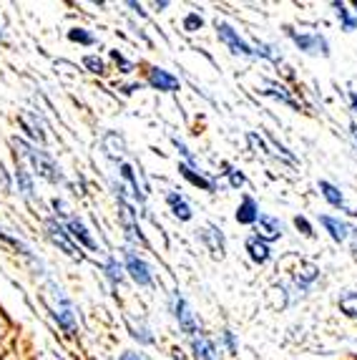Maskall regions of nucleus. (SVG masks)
<instances>
[{"label": "nucleus", "mask_w": 357, "mask_h": 360, "mask_svg": "<svg viewBox=\"0 0 357 360\" xmlns=\"http://www.w3.org/2000/svg\"><path fill=\"white\" fill-rule=\"evenodd\" d=\"M13 146H15V156L20 154V159L30 162V167L36 169V172L43 176V179L53 181V184L63 181V174H60V169L56 167L53 159H51V156H48L46 151H38L36 146L25 144L23 139H13Z\"/></svg>", "instance_id": "nucleus-1"}, {"label": "nucleus", "mask_w": 357, "mask_h": 360, "mask_svg": "<svg viewBox=\"0 0 357 360\" xmlns=\"http://www.w3.org/2000/svg\"><path fill=\"white\" fill-rule=\"evenodd\" d=\"M46 302L53 312V318L58 320V325L66 333L76 330V312H73V305L68 302V297L63 295V290L58 288L56 283H48L46 288Z\"/></svg>", "instance_id": "nucleus-2"}, {"label": "nucleus", "mask_w": 357, "mask_h": 360, "mask_svg": "<svg viewBox=\"0 0 357 360\" xmlns=\"http://www.w3.org/2000/svg\"><path fill=\"white\" fill-rule=\"evenodd\" d=\"M171 310H174V318H176L178 328H181L184 333H189V335H197V333H202V330H199L197 315H194V310H191V305L186 302L184 295H178V292L171 295Z\"/></svg>", "instance_id": "nucleus-3"}, {"label": "nucleus", "mask_w": 357, "mask_h": 360, "mask_svg": "<svg viewBox=\"0 0 357 360\" xmlns=\"http://www.w3.org/2000/svg\"><path fill=\"white\" fill-rule=\"evenodd\" d=\"M287 36L294 41V46H297L299 51H304V53L310 56H330V43L325 36H320V33H297V30L287 28Z\"/></svg>", "instance_id": "nucleus-4"}, {"label": "nucleus", "mask_w": 357, "mask_h": 360, "mask_svg": "<svg viewBox=\"0 0 357 360\" xmlns=\"http://www.w3.org/2000/svg\"><path fill=\"white\" fill-rule=\"evenodd\" d=\"M216 33H219L221 43H224V46H229V51H232V53L247 56V58H257L254 46H249V43L239 36L237 30H234L229 23H216Z\"/></svg>", "instance_id": "nucleus-5"}, {"label": "nucleus", "mask_w": 357, "mask_h": 360, "mask_svg": "<svg viewBox=\"0 0 357 360\" xmlns=\"http://www.w3.org/2000/svg\"><path fill=\"white\" fill-rule=\"evenodd\" d=\"M46 232H48V237H51V242H53V245H58L60 250H63V252L68 255V257H81L76 242L71 240L68 229L63 227V224H60L58 219H48V222H46Z\"/></svg>", "instance_id": "nucleus-6"}, {"label": "nucleus", "mask_w": 357, "mask_h": 360, "mask_svg": "<svg viewBox=\"0 0 357 360\" xmlns=\"http://www.w3.org/2000/svg\"><path fill=\"white\" fill-rule=\"evenodd\" d=\"M126 272L131 275V280L141 288H149L154 283V272L136 252H126Z\"/></svg>", "instance_id": "nucleus-7"}, {"label": "nucleus", "mask_w": 357, "mask_h": 360, "mask_svg": "<svg viewBox=\"0 0 357 360\" xmlns=\"http://www.w3.org/2000/svg\"><path fill=\"white\" fill-rule=\"evenodd\" d=\"M257 229H259V240L269 242V240H280L285 234V224L272 214H264L259 212V219H257Z\"/></svg>", "instance_id": "nucleus-8"}, {"label": "nucleus", "mask_w": 357, "mask_h": 360, "mask_svg": "<svg viewBox=\"0 0 357 360\" xmlns=\"http://www.w3.org/2000/svg\"><path fill=\"white\" fill-rule=\"evenodd\" d=\"M66 229H68V234H71V240H76L78 245L89 247V250H98L96 240L91 237V232L86 229V224L81 222V219H76V217H68V219H66Z\"/></svg>", "instance_id": "nucleus-9"}, {"label": "nucleus", "mask_w": 357, "mask_h": 360, "mask_svg": "<svg viewBox=\"0 0 357 360\" xmlns=\"http://www.w3.org/2000/svg\"><path fill=\"white\" fill-rule=\"evenodd\" d=\"M191 350H194V355H197L199 360H219L214 340H212L209 335H204V333L191 335Z\"/></svg>", "instance_id": "nucleus-10"}, {"label": "nucleus", "mask_w": 357, "mask_h": 360, "mask_svg": "<svg viewBox=\"0 0 357 360\" xmlns=\"http://www.w3.org/2000/svg\"><path fill=\"white\" fill-rule=\"evenodd\" d=\"M202 242L209 247V252L214 255V257H221V255H224V247H226L224 234H221V229L214 227V224H209V227L202 229Z\"/></svg>", "instance_id": "nucleus-11"}, {"label": "nucleus", "mask_w": 357, "mask_h": 360, "mask_svg": "<svg viewBox=\"0 0 357 360\" xmlns=\"http://www.w3.org/2000/svg\"><path fill=\"white\" fill-rule=\"evenodd\" d=\"M320 222H322V227L327 229L330 232V237H332L335 242H347V237H350V224L347 222H342L339 217H330V214H325V217H320Z\"/></svg>", "instance_id": "nucleus-12"}, {"label": "nucleus", "mask_w": 357, "mask_h": 360, "mask_svg": "<svg viewBox=\"0 0 357 360\" xmlns=\"http://www.w3.org/2000/svg\"><path fill=\"white\" fill-rule=\"evenodd\" d=\"M149 86H154V89L159 91H178V78L171 76L169 71H164V68H151L149 71Z\"/></svg>", "instance_id": "nucleus-13"}, {"label": "nucleus", "mask_w": 357, "mask_h": 360, "mask_svg": "<svg viewBox=\"0 0 357 360\" xmlns=\"http://www.w3.org/2000/svg\"><path fill=\"white\" fill-rule=\"evenodd\" d=\"M178 172H181V176H184V179H189L191 184L199 186V189H204V192H214V181L207 179L202 172H197V169L189 167V164H178Z\"/></svg>", "instance_id": "nucleus-14"}, {"label": "nucleus", "mask_w": 357, "mask_h": 360, "mask_svg": "<svg viewBox=\"0 0 357 360\" xmlns=\"http://www.w3.org/2000/svg\"><path fill=\"white\" fill-rule=\"evenodd\" d=\"M257 219H259V205H257L252 197H245L237 210V222L239 224H257Z\"/></svg>", "instance_id": "nucleus-15"}, {"label": "nucleus", "mask_w": 357, "mask_h": 360, "mask_svg": "<svg viewBox=\"0 0 357 360\" xmlns=\"http://www.w3.org/2000/svg\"><path fill=\"white\" fill-rule=\"evenodd\" d=\"M167 202H169V207H171V212H174V217H176V219H181V222H189V219H191V207H189V202L181 197V194L169 192Z\"/></svg>", "instance_id": "nucleus-16"}, {"label": "nucleus", "mask_w": 357, "mask_h": 360, "mask_svg": "<svg viewBox=\"0 0 357 360\" xmlns=\"http://www.w3.org/2000/svg\"><path fill=\"white\" fill-rule=\"evenodd\" d=\"M247 252H249V257L254 259L257 264L269 262V257H272V252H269V245L264 240H259V237H252V240H247Z\"/></svg>", "instance_id": "nucleus-17"}, {"label": "nucleus", "mask_w": 357, "mask_h": 360, "mask_svg": "<svg viewBox=\"0 0 357 360\" xmlns=\"http://www.w3.org/2000/svg\"><path fill=\"white\" fill-rule=\"evenodd\" d=\"M317 277H320V267H317V264H312V262H302V264H299L297 275H294V283L299 285V290H307L312 283H315Z\"/></svg>", "instance_id": "nucleus-18"}, {"label": "nucleus", "mask_w": 357, "mask_h": 360, "mask_svg": "<svg viewBox=\"0 0 357 360\" xmlns=\"http://www.w3.org/2000/svg\"><path fill=\"white\" fill-rule=\"evenodd\" d=\"M320 192H322V197L327 199L332 207H337V210H345V197H342V192H339L335 184H330V181L322 179L320 181Z\"/></svg>", "instance_id": "nucleus-19"}, {"label": "nucleus", "mask_w": 357, "mask_h": 360, "mask_svg": "<svg viewBox=\"0 0 357 360\" xmlns=\"http://www.w3.org/2000/svg\"><path fill=\"white\" fill-rule=\"evenodd\" d=\"M20 124H23V129L28 131V136L33 139V141H38V144H43V141H46L43 127H41V124H36L30 114H20Z\"/></svg>", "instance_id": "nucleus-20"}, {"label": "nucleus", "mask_w": 357, "mask_h": 360, "mask_svg": "<svg viewBox=\"0 0 357 360\" xmlns=\"http://www.w3.org/2000/svg\"><path fill=\"white\" fill-rule=\"evenodd\" d=\"M339 310L345 312L347 318L357 320V292H345L339 297Z\"/></svg>", "instance_id": "nucleus-21"}, {"label": "nucleus", "mask_w": 357, "mask_h": 360, "mask_svg": "<svg viewBox=\"0 0 357 360\" xmlns=\"http://www.w3.org/2000/svg\"><path fill=\"white\" fill-rule=\"evenodd\" d=\"M335 11H337V18L342 20V28L345 30H357V18L347 11L345 3H335Z\"/></svg>", "instance_id": "nucleus-22"}, {"label": "nucleus", "mask_w": 357, "mask_h": 360, "mask_svg": "<svg viewBox=\"0 0 357 360\" xmlns=\"http://www.w3.org/2000/svg\"><path fill=\"white\" fill-rule=\"evenodd\" d=\"M124 267L119 264V259H113V257H108V262H106V275H108V280H111L113 285H121L124 283Z\"/></svg>", "instance_id": "nucleus-23"}, {"label": "nucleus", "mask_w": 357, "mask_h": 360, "mask_svg": "<svg viewBox=\"0 0 357 360\" xmlns=\"http://www.w3.org/2000/svg\"><path fill=\"white\" fill-rule=\"evenodd\" d=\"M15 179H18V186H20V192L25 194V197H33V179H30V174L25 172L23 167L15 169Z\"/></svg>", "instance_id": "nucleus-24"}, {"label": "nucleus", "mask_w": 357, "mask_h": 360, "mask_svg": "<svg viewBox=\"0 0 357 360\" xmlns=\"http://www.w3.org/2000/svg\"><path fill=\"white\" fill-rule=\"evenodd\" d=\"M264 94H269V96H274V98H280L282 103H287V106H297V101L287 94V89H282V86H277V84H267V91Z\"/></svg>", "instance_id": "nucleus-25"}, {"label": "nucleus", "mask_w": 357, "mask_h": 360, "mask_svg": "<svg viewBox=\"0 0 357 360\" xmlns=\"http://www.w3.org/2000/svg\"><path fill=\"white\" fill-rule=\"evenodd\" d=\"M129 328H131V335L136 338L138 342H143V345L154 342V335L149 333V328H146V325H136L134 320H129Z\"/></svg>", "instance_id": "nucleus-26"}, {"label": "nucleus", "mask_w": 357, "mask_h": 360, "mask_svg": "<svg viewBox=\"0 0 357 360\" xmlns=\"http://www.w3.org/2000/svg\"><path fill=\"white\" fill-rule=\"evenodd\" d=\"M68 38H71L73 43H84V46H93L96 43V38L91 36L86 28H73L71 33H68Z\"/></svg>", "instance_id": "nucleus-27"}, {"label": "nucleus", "mask_w": 357, "mask_h": 360, "mask_svg": "<svg viewBox=\"0 0 357 360\" xmlns=\"http://www.w3.org/2000/svg\"><path fill=\"white\" fill-rule=\"evenodd\" d=\"M84 66L89 68L91 73H103V71H106V66H103V60L98 58V56H86Z\"/></svg>", "instance_id": "nucleus-28"}, {"label": "nucleus", "mask_w": 357, "mask_h": 360, "mask_svg": "<svg viewBox=\"0 0 357 360\" xmlns=\"http://www.w3.org/2000/svg\"><path fill=\"white\" fill-rule=\"evenodd\" d=\"M204 25V18L199 15V13H189L184 18V28L189 30V33H194V30H199Z\"/></svg>", "instance_id": "nucleus-29"}, {"label": "nucleus", "mask_w": 357, "mask_h": 360, "mask_svg": "<svg viewBox=\"0 0 357 360\" xmlns=\"http://www.w3.org/2000/svg\"><path fill=\"white\" fill-rule=\"evenodd\" d=\"M171 141H174V146H176V149H178V151H181V154L186 156V164H189V167H197V159H194V154H191L189 149H186V144H184V141H178L176 136H174Z\"/></svg>", "instance_id": "nucleus-30"}, {"label": "nucleus", "mask_w": 357, "mask_h": 360, "mask_svg": "<svg viewBox=\"0 0 357 360\" xmlns=\"http://www.w3.org/2000/svg\"><path fill=\"white\" fill-rule=\"evenodd\" d=\"M294 224H297V229H302V234H307V237H312V224L304 219V217H297L294 219Z\"/></svg>", "instance_id": "nucleus-31"}, {"label": "nucleus", "mask_w": 357, "mask_h": 360, "mask_svg": "<svg viewBox=\"0 0 357 360\" xmlns=\"http://www.w3.org/2000/svg\"><path fill=\"white\" fill-rule=\"evenodd\" d=\"M229 179H232V186H245V174H239L237 169H232V172H229Z\"/></svg>", "instance_id": "nucleus-32"}, {"label": "nucleus", "mask_w": 357, "mask_h": 360, "mask_svg": "<svg viewBox=\"0 0 357 360\" xmlns=\"http://www.w3.org/2000/svg\"><path fill=\"white\" fill-rule=\"evenodd\" d=\"M224 342H226V348H229V353H237V340H234V335L229 330H224Z\"/></svg>", "instance_id": "nucleus-33"}, {"label": "nucleus", "mask_w": 357, "mask_h": 360, "mask_svg": "<svg viewBox=\"0 0 357 360\" xmlns=\"http://www.w3.org/2000/svg\"><path fill=\"white\" fill-rule=\"evenodd\" d=\"M119 360H146V358H143V355H138V353H131V350H126Z\"/></svg>", "instance_id": "nucleus-34"}, {"label": "nucleus", "mask_w": 357, "mask_h": 360, "mask_svg": "<svg viewBox=\"0 0 357 360\" xmlns=\"http://www.w3.org/2000/svg\"><path fill=\"white\" fill-rule=\"evenodd\" d=\"M350 103H352V108L357 111V91H350Z\"/></svg>", "instance_id": "nucleus-35"}, {"label": "nucleus", "mask_w": 357, "mask_h": 360, "mask_svg": "<svg viewBox=\"0 0 357 360\" xmlns=\"http://www.w3.org/2000/svg\"><path fill=\"white\" fill-rule=\"evenodd\" d=\"M350 129H352V136H355V141H357V124H352Z\"/></svg>", "instance_id": "nucleus-36"}, {"label": "nucleus", "mask_w": 357, "mask_h": 360, "mask_svg": "<svg viewBox=\"0 0 357 360\" xmlns=\"http://www.w3.org/2000/svg\"><path fill=\"white\" fill-rule=\"evenodd\" d=\"M352 257L357 259V245H352Z\"/></svg>", "instance_id": "nucleus-37"}, {"label": "nucleus", "mask_w": 357, "mask_h": 360, "mask_svg": "<svg viewBox=\"0 0 357 360\" xmlns=\"http://www.w3.org/2000/svg\"><path fill=\"white\" fill-rule=\"evenodd\" d=\"M0 38H3V28H0Z\"/></svg>", "instance_id": "nucleus-38"}, {"label": "nucleus", "mask_w": 357, "mask_h": 360, "mask_svg": "<svg viewBox=\"0 0 357 360\" xmlns=\"http://www.w3.org/2000/svg\"><path fill=\"white\" fill-rule=\"evenodd\" d=\"M355 13H357V3H355Z\"/></svg>", "instance_id": "nucleus-39"}, {"label": "nucleus", "mask_w": 357, "mask_h": 360, "mask_svg": "<svg viewBox=\"0 0 357 360\" xmlns=\"http://www.w3.org/2000/svg\"><path fill=\"white\" fill-rule=\"evenodd\" d=\"M0 338H3V330H0Z\"/></svg>", "instance_id": "nucleus-40"}]
</instances>
